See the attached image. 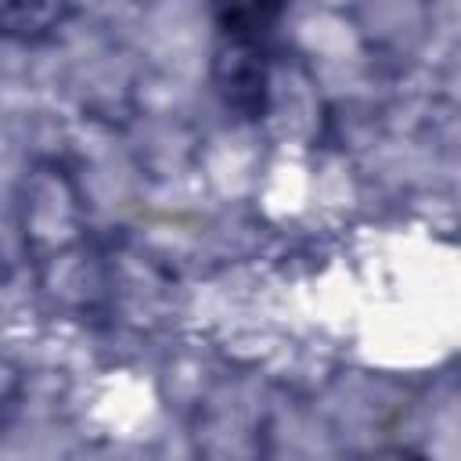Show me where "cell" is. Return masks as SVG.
Segmentation results:
<instances>
[{
	"label": "cell",
	"instance_id": "obj_1",
	"mask_svg": "<svg viewBox=\"0 0 461 461\" xmlns=\"http://www.w3.org/2000/svg\"><path fill=\"white\" fill-rule=\"evenodd\" d=\"M194 461H267L270 457V400L252 375H216L194 400L187 421Z\"/></svg>",
	"mask_w": 461,
	"mask_h": 461
},
{
	"label": "cell",
	"instance_id": "obj_2",
	"mask_svg": "<svg viewBox=\"0 0 461 461\" xmlns=\"http://www.w3.org/2000/svg\"><path fill=\"white\" fill-rule=\"evenodd\" d=\"M18 230L25 256L36 270L83 249L86 238V202L72 169L58 158H40L25 169L18 184Z\"/></svg>",
	"mask_w": 461,
	"mask_h": 461
},
{
	"label": "cell",
	"instance_id": "obj_3",
	"mask_svg": "<svg viewBox=\"0 0 461 461\" xmlns=\"http://www.w3.org/2000/svg\"><path fill=\"white\" fill-rule=\"evenodd\" d=\"M212 86L230 112L259 119L270 104V58L263 40L223 32L212 54Z\"/></svg>",
	"mask_w": 461,
	"mask_h": 461
},
{
	"label": "cell",
	"instance_id": "obj_4",
	"mask_svg": "<svg viewBox=\"0 0 461 461\" xmlns=\"http://www.w3.org/2000/svg\"><path fill=\"white\" fill-rule=\"evenodd\" d=\"M72 7L65 4H0V36L4 40H43L65 25Z\"/></svg>",
	"mask_w": 461,
	"mask_h": 461
},
{
	"label": "cell",
	"instance_id": "obj_5",
	"mask_svg": "<svg viewBox=\"0 0 461 461\" xmlns=\"http://www.w3.org/2000/svg\"><path fill=\"white\" fill-rule=\"evenodd\" d=\"M18 396H22V371L7 353H0V414L11 411Z\"/></svg>",
	"mask_w": 461,
	"mask_h": 461
},
{
	"label": "cell",
	"instance_id": "obj_6",
	"mask_svg": "<svg viewBox=\"0 0 461 461\" xmlns=\"http://www.w3.org/2000/svg\"><path fill=\"white\" fill-rule=\"evenodd\" d=\"M364 461H429V457L418 454V450H411V447H378Z\"/></svg>",
	"mask_w": 461,
	"mask_h": 461
},
{
	"label": "cell",
	"instance_id": "obj_7",
	"mask_svg": "<svg viewBox=\"0 0 461 461\" xmlns=\"http://www.w3.org/2000/svg\"><path fill=\"white\" fill-rule=\"evenodd\" d=\"M4 274H7V267H4V252H0V281H4Z\"/></svg>",
	"mask_w": 461,
	"mask_h": 461
}]
</instances>
